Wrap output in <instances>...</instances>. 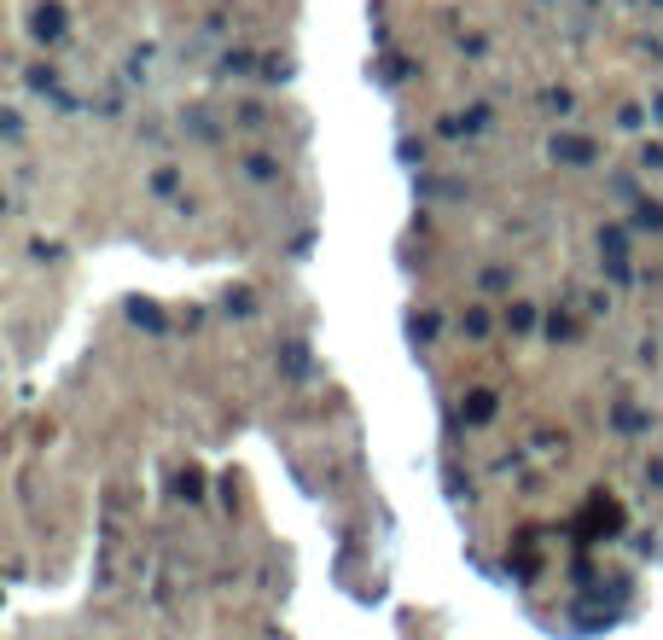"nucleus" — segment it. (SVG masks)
Wrapping results in <instances>:
<instances>
[{
	"label": "nucleus",
	"mask_w": 663,
	"mask_h": 640,
	"mask_svg": "<svg viewBox=\"0 0 663 640\" xmlns=\"http://www.w3.org/2000/svg\"><path fill=\"white\" fill-rule=\"evenodd\" d=\"M553 158H558V163H588V158H593V146H588V140H576V134H558V140H553Z\"/></svg>",
	"instance_id": "f257e3e1"
},
{
	"label": "nucleus",
	"mask_w": 663,
	"mask_h": 640,
	"mask_svg": "<svg viewBox=\"0 0 663 640\" xmlns=\"http://www.w3.org/2000/svg\"><path fill=\"white\" fill-rule=\"evenodd\" d=\"M36 36H41V41H59V36H64V7H41V12H36Z\"/></svg>",
	"instance_id": "f03ea898"
},
{
	"label": "nucleus",
	"mask_w": 663,
	"mask_h": 640,
	"mask_svg": "<svg viewBox=\"0 0 663 640\" xmlns=\"http://www.w3.org/2000/svg\"><path fill=\"white\" fill-rule=\"evenodd\" d=\"M635 227H652V233H658V227H663V205H640V210H635Z\"/></svg>",
	"instance_id": "7ed1b4c3"
},
{
	"label": "nucleus",
	"mask_w": 663,
	"mask_h": 640,
	"mask_svg": "<svg viewBox=\"0 0 663 640\" xmlns=\"http://www.w3.org/2000/svg\"><path fill=\"white\" fill-rule=\"evenodd\" d=\"M495 414V396H471V419H489Z\"/></svg>",
	"instance_id": "20e7f679"
}]
</instances>
